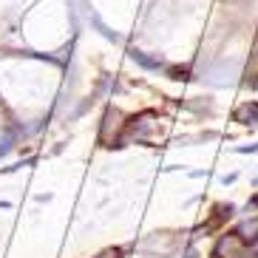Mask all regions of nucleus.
Segmentation results:
<instances>
[{
  "label": "nucleus",
  "mask_w": 258,
  "mask_h": 258,
  "mask_svg": "<svg viewBox=\"0 0 258 258\" xmlns=\"http://www.w3.org/2000/svg\"><path fill=\"white\" fill-rule=\"evenodd\" d=\"M210 258H216V255H210Z\"/></svg>",
  "instance_id": "0eeeda50"
},
{
  "label": "nucleus",
  "mask_w": 258,
  "mask_h": 258,
  "mask_svg": "<svg viewBox=\"0 0 258 258\" xmlns=\"http://www.w3.org/2000/svg\"><path fill=\"white\" fill-rule=\"evenodd\" d=\"M213 255L216 258H258V250L252 244H247L241 235L230 230V233H221L213 244Z\"/></svg>",
  "instance_id": "f257e3e1"
},
{
  "label": "nucleus",
  "mask_w": 258,
  "mask_h": 258,
  "mask_svg": "<svg viewBox=\"0 0 258 258\" xmlns=\"http://www.w3.org/2000/svg\"><path fill=\"white\" fill-rule=\"evenodd\" d=\"M252 247H255V250H258V241H255V244H252Z\"/></svg>",
  "instance_id": "423d86ee"
},
{
  "label": "nucleus",
  "mask_w": 258,
  "mask_h": 258,
  "mask_svg": "<svg viewBox=\"0 0 258 258\" xmlns=\"http://www.w3.org/2000/svg\"><path fill=\"white\" fill-rule=\"evenodd\" d=\"M233 230H235L238 235H241V238H244L247 244H255V241H258V213H252V216L241 219Z\"/></svg>",
  "instance_id": "7ed1b4c3"
},
{
  "label": "nucleus",
  "mask_w": 258,
  "mask_h": 258,
  "mask_svg": "<svg viewBox=\"0 0 258 258\" xmlns=\"http://www.w3.org/2000/svg\"><path fill=\"white\" fill-rule=\"evenodd\" d=\"M97 258H119V250H102Z\"/></svg>",
  "instance_id": "39448f33"
},
{
  "label": "nucleus",
  "mask_w": 258,
  "mask_h": 258,
  "mask_svg": "<svg viewBox=\"0 0 258 258\" xmlns=\"http://www.w3.org/2000/svg\"><path fill=\"white\" fill-rule=\"evenodd\" d=\"M233 213H235V207L230 205V202H227V205H216V207H213V213H210V219H207V224H202V230H205V233L219 230L227 219H233Z\"/></svg>",
  "instance_id": "f03ea898"
},
{
  "label": "nucleus",
  "mask_w": 258,
  "mask_h": 258,
  "mask_svg": "<svg viewBox=\"0 0 258 258\" xmlns=\"http://www.w3.org/2000/svg\"><path fill=\"white\" fill-rule=\"evenodd\" d=\"M235 122H241V125H255L258 122V105L255 102H247V105L235 108Z\"/></svg>",
  "instance_id": "20e7f679"
}]
</instances>
